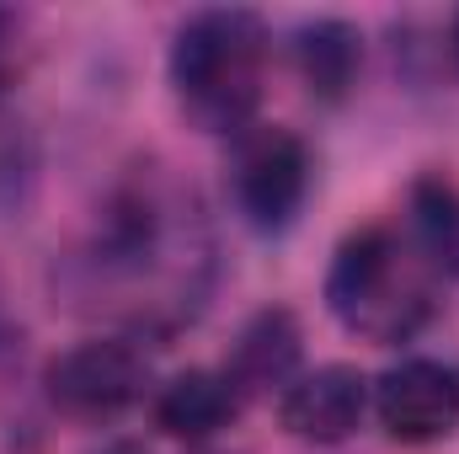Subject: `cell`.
<instances>
[{"label": "cell", "mask_w": 459, "mask_h": 454, "mask_svg": "<svg viewBox=\"0 0 459 454\" xmlns=\"http://www.w3.org/2000/svg\"><path fill=\"white\" fill-rule=\"evenodd\" d=\"M246 396L230 385L225 369H182L160 390H150V417L177 444H209L240 417Z\"/></svg>", "instance_id": "obj_8"}, {"label": "cell", "mask_w": 459, "mask_h": 454, "mask_svg": "<svg viewBox=\"0 0 459 454\" xmlns=\"http://www.w3.org/2000/svg\"><path fill=\"white\" fill-rule=\"evenodd\" d=\"M289 54H294L299 81L310 86V97L342 102L363 70V32L337 16H316V22H299L289 32Z\"/></svg>", "instance_id": "obj_10"}, {"label": "cell", "mask_w": 459, "mask_h": 454, "mask_svg": "<svg viewBox=\"0 0 459 454\" xmlns=\"http://www.w3.org/2000/svg\"><path fill=\"white\" fill-rule=\"evenodd\" d=\"M11 171H16V166H11V161H5V155H0V193H5V188H11Z\"/></svg>", "instance_id": "obj_14"}, {"label": "cell", "mask_w": 459, "mask_h": 454, "mask_svg": "<svg viewBox=\"0 0 459 454\" xmlns=\"http://www.w3.org/2000/svg\"><path fill=\"white\" fill-rule=\"evenodd\" d=\"M449 59H455V70H459V16L449 22Z\"/></svg>", "instance_id": "obj_12"}, {"label": "cell", "mask_w": 459, "mask_h": 454, "mask_svg": "<svg viewBox=\"0 0 459 454\" xmlns=\"http://www.w3.org/2000/svg\"><path fill=\"white\" fill-rule=\"evenodd\" d=\"M16 75H22V22L0 11V97L16 86Z\"/></svg>", "instance_id": "obj_11"}, {"label": "cell", "mask_w": 459, "mask_h": 454, "mask_svg": "<svg viewBox=\"0 0 459 454\" xmlns=\"http://www.w3.org/2000/svg\"><path fill=\"white\" fill-rule=\"evenodd\" d=\"M310 198V144L283 123H251L230 139V204L256 235H283Z\"/></svg>", "instance_id": "obj_4"}, {"label": "cell", "mask_w": 459, "mask_h": 454, "mask_svg": "<svg viewBox=\"0 0 459 454\" xmlns=\"http://www.w3.org/2000/svg\"><path fill=\"white\" fill-rule=\"evenodd\" d=\"M171 97L204 134H246L262 108L267 81V22L246 5L193 11L166 54Z\"/></svg>", "instance_id": "obj_3"}, {"label": "cell", "mask_w": 459, "mask_h": 454, "mask_svg": "<svg viewBox=\"0 0 459 454\" xmlns=\"http://www.w3.org/2000/svg\"><path fill=\"white\" fill-rule=\"evenodd\" d=\"M97 454H144V450H139V444H123V439H117V444H108V450H97Z\"/></svg>", "instance_id": "obj_13"}, {"label": "cell", "mask_w": 459, "mask_h": 454, "mask_svg": "<svg viewBox=\"0 0 459 454\" xmlns=\"http://www.w3.org/2000/svg\"><path fill=\"white\" fill-rule=\"evenodd\" d=\"M368 412L395 444H438L459 428V363L449 358H401L374 390Z\"/></svg>", "instance_id": "obj_6"}, {"label": "cell", "mask_w": 459, "mask_h": 454, "mask_svg": "<svg viewBox=\"0 0 459 454\" xmlns=\"http://www.w3.org/2000/svg\"><path fill=\"white\" fill-rule=\"evenodd\" d=\"M299 358H305V337H299L294 310L267 305V310H256L240 327V337H235V347L225 358V374L246 401L251 396H273V390L283 396L294 385V374H299Z\"/></svg>", "instance_id": "obj_9"}, {"label": "cell", "mask_w": 459, "mask_h": 454, "mask_svg": "<svg viewBox=\"0 0 459 454\" xmlns=\"http://www.w3.org/2000/svg\"><path fill=\"white\" fill-rule=\"evenodd\" d=\"M368 390L352 363H321L310 374H294V385L278 396V423L299 444H342L368 417Z\"/></svg>", "instance_id": "obj_7"}, {"label": "cell", "mask_w": 459, "mask_h": 454, "mask_svg": "<svg viewBox=\"0 0 459 454\" xmlns=\"http://www.w3.org/2000/svg\"><path fill=\"white\" fill-rule=\"evenodd\" d=\"M459 273V198L438 177L411 182L395 220L352 230L326 267V310L363 342H411Z\"/></svg>", "instance_id": "obj_1"}, {"label": "cell", "mask_w": 459, "mask_h": 454, "mask_svg": "<svg viewBox=\"0 0 459 454\" xmlns=\"http://www.w3.org/2000/svg\"><path fill=\"white\" fill-rule=\"evenodd\" d=\"M43 396L75 423H113L150 396V358L134 337H86L48 358Z\"/></svg>", "instance_id": "obj_5"}, {"label": "cell", "mask_w": 459, "mask_h": 454, "mask_svg": "<svg viewBox=\"0 0 459 454\" xmlns=\"http://www.w3.org/2000/svg\"><path fill=\"white\" fill-rule=\"evenodd\" d=\"M81 273L91 300H108L144 332H171L177 321H193L209 273V235L193 198L182 204L160 182L117 188L81 257Z\"/></svg>", "instance_id": "obj_2"}]
</instances>
